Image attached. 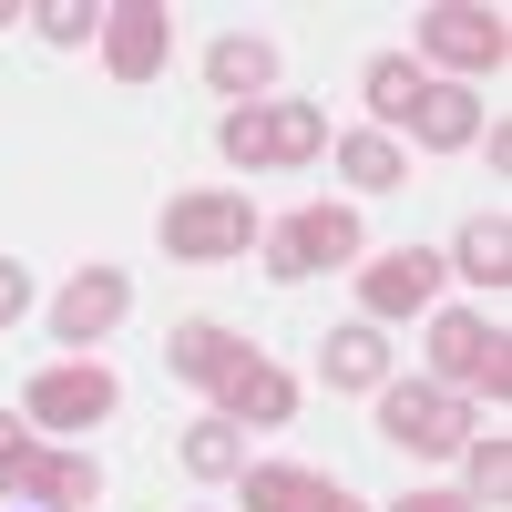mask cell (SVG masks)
Listing matches in <instances>:
<instances>
[{
	"instance_id": "2",
	"label": "cell",
	"mask_w": 512,
	"mask_h": 512,
	"mask_svg": "<svg viewBox=\"0 0 512 512\" xmlns=\"http://www.w3.org/2000/svg\"><path fill=\"white\" fill-rule=\"evenodd\" d=\"M256 246H267V277H328V267H359V216L349 205H297L287 226H256Z\"/></svg>"
},
{
	"instance_id": "23",
	"label": "cell",
	"mask_w": 512,
	"mask_h": 512,
	"mask_svg": "<svg viewBox=\"0 0 512 512\" xmlns=\"http://www.w3.org/2000/svg\"><path fill=\"white\" fill-rule=\"evenodd\" d=\"M31 31L52 41V52H82V41L103 31V11H93V0H41V11H31Z\"/></svg>"
},
{
	"instance_id": "25",
	"label": "cell",
	"mask_w": 512,
	"mask_h": 512,
	"mask_svg": "<svg viewBox=\"0 0 512 512\" xmlns=\"http://www.w3.org/2000/svg\"><path fill=\"white\" fill-rule=\"evenodd\" d=\"M11 318H31V277L11 267V256H0V328H11Z\"/></svg>"
},
{
	"instance_id": "14",
	"label": "cell",
	"mask_w": 512,
	"mask_h": 512,
	"mask_svg": "<svg viewBox=\"0 0 512 512\" xmlns=\"http://www.w3.org/2000/svg\"><path fill=\"white\" fill-rule=\"evenodd\" d=\"M318 369H328V390H390V338H379L369 318L359 328H328Z\"/></svg>"
},
{
	"instance_id": "13",
	"label": "cell",
	"mask_w": 512,
	"mask_h": 512,
	"mask_svg": "<svg viewBox=\"0 0 512 512\" xmlns=\"http://www.w3.org/2000/svg\"><path fill=\"white\" fill-rule=\"evenodd\" d=\"M400 134H420L431 154H461V144H482V103L461 93V82H420V103H410Z\"/></svg>"
},
{
	"instance_id": "24",
	"label": "cell",
	"mask_w": 512,
	"mask_h": 512,
	"mask_svg": "<svg viewBox=\"0 0 512 512\" xmlns=\"http://www.w3.org/2000/svg\"><path fill=\"white\" fill-rule=\"evenodd\" d=\"M461 472H472V502H502V492H512V451H502V431H492V441H461Z\"/></svg>"
},
{
	"instance_id": "3",
	"label": "cell",
	"mask_w": 512,
	"mask_h": 512,
	"mask_svg": "<svg viewBox=\"0 0 512 512\" xmlns=\"http://www.w3.org/2000/svg\"><path fill=\"white\" fill-rule=\"evenodd\" d=\"M246 246H256V205L236 185H205V195L164 205V256H185V267H216V256H246Z\"/></svg>"
},
{
	"instance_id": "17",
	"label": "cell",
	"mask_w": 512,
	"mask_h": 512,
	"mask_svg": "<svg viewBox=\"0 0 512 512\" xmlns=\"http://www.w3.org/2000/svg\"><path fill=\"white\" fill-rule=\"evenodd\" d=\"M420 82H431V72H410L400 52H379V62L359 72V93H369V134H390V144H400V123H410V103H420Z\"/></svg>"
},
{
	"instance_id": "12",
	"label": "cell",
	"mask_w": 512,
	"mask_h": 512,
	"mask_svg": "<svg viewBox=\"0 0 512 512\" xmlns=\"http://www.w3.org/2000/svg\"><path fill=\"white\" fill-rule=\"evenodd\" d=\"M216 400H226L216 420H256V431H277V420L297 410V379H287L277 359H256V349H236V359H226V379H216Z\"/></svg>"
},
{
	"instance_id": "15",
	"label": "cell",
	"mask_w": 512,
	"mask_h": 512,
	"mask_svg": "<svg viewBox=\"0 0 512 512\" xmlns=\"http://www.w3.org/2000/svg\"><path fill=\"white\" fill-rule=\"evenodd\" d=\"M441 277H472V287H512V226L502 216H472V226H461V246L441 256Z\"/></svg>"
},
{
	"instance_id": "18",
	"label": "cell",
	"mask_w": 512,
	"mask_h": 512,
	"mask_svg": "<svg viewBox=\"0 0 512 512\" xmlns=\"http://www.w3.org/2000/svg\"><path fill=\"white\" fill-rule=\"evenodd\" d=\"M246 349V338H226L216 318H185L175 338H164V359H175V379H195V390H216V379H226V359Z\"/></svg>"
},
{
	"instance_id": "22",
	"label": "cell",
	"mask_w": 512,
	"mask_h": 512,
	"mask_svg": "<svg viewBox=\"0 0 512 512\" xmlns=\"http://www.w3.org/2000/svg\"><path fill=\"white\" fill-rule=\"evenodd\" d=\"M41 502H52V512H93L103 502V472L82 451H52V461H41Z\"/></svg>"
},
{
	"instance_id": "7",
	"label": "cell",
	"mask_w": 512,
	"mask_h": 512,
	"mask_svg": "<svg viewBox=\"0 0 512 512\" xmlns=\"http://www.w3.org/2000/svg\"><path fill=\"white\" fill-rule=\"evenodd\" d=\"M164 52H175V11L164 0H113L103 11V72L113 82H154Z\"/></svg>"
},
{
	"instance_id": "6",
	"label": "cell",
	"mask_w": 512,
	"mask_h": 512,
	"mask_svg": "<svg viewBox=\"0 0 512 512\" xmlns=\"http://www.w3.org/2000/svg\"><path fill=\"white\" fill-rule=\"evenodd\" d=\"M420 52L451 62V72H502L512 21H502V11H482V0H441V11H420Z\"/></svg>"
},
{
	"instance_id": "19",
	"label": "cell",
	"mask_w": 512,
	"mask_h": 512,
	"mask_svg": "<svg viewBox=\"0 0 512 512\" xmlns=\"http://www.w3.org/2000/svg\"><path fill=\"white\" fill-rule=\"evenodd\" d=\"M338 175H349L359 195H390V185L410 175V154H400L390 134H338Z\"/></svg>"
},
{
	"instance_id": "26",
	"label": "cell",
	"mask_w": 512,
	"mask_h": 512,
	"mask_svg": "<svg viewBox=\"0 0 512 512\" xmlns=\"http://www.w3.org/2000/svg\"><path fill=\"white\" fill-rule=\"evenodd\" d=\"M390 512H472V492H410V502H390Z\"/></svg>"
},
{
	"instance_id": "16",
	"label": "cell",
	"mask_w": 512,
	"mask_h": 512,
	"mask_svg": "<svg viewBox=\"0 0 512 512\" xmlns=\"http://www.w3.org/2000/svg\"><path fill=\"white\" fill-rule=\"evenodd\" d=\"M205 82H216L226 103H246V93H267V82H277V41H256V31H226L216 52H205Z\"/></svg>"
},
{
	"instance_id": "11",
	"label": "cell",
	"mask_w": 512,
	"mask_h": 512,
	"mask_svg": "<svg viewBox=\"0 0 512 512\" xmlns=\"http://www.w3.org/2000/svg\"><path fill=\"white\" fill-rule=\"evenodd\" d=\"M246 512H369L359 492H338L328 472H297V461H256V472H236Z\"/></svg>"
},
{
	"instance_id": "5",
	"label": "cell",
	"mask_w": 512,
	"mask_h": 512,
	"mask_svg": "<svg viewBox=\"0 0 512 512\" xmlns=\"http://www.w3.org/2000/svg\"><path fill=\"white\" fill-rule=\"evenodd\" d=\"M379 400V441L390 451H461L472 441V410H461L441 379H390V390H369Z\"/></svg>"
},
{
	"instance_id": "20",
	"label": "cell",
	"mask_w": 512,
	"mask_h": 512,
	"mask_svg": "<svg viewBox=\"0 0 512 512\" xmlns=\"http://www.w3.org/2000/svg\"><path fill=\"white\" fill-rule=\"evenodd\" d=\"M185 472H195V482H236V472H246L236 420H195V431H185Z\"/></svg>"
},
{
	"instance_id": "21",
	"label": "cell",
	"mask_w": 512,
	"mask_h": 512,
	"mask_svg": "<svg viewBox=\"0 0 512 512\" xmlns=\"http://www.w3.org/2000/svg\"><path fill=\"white\" fill-rule=\"evenodd\" d=\"M41 461L52 451H41L21 420H0V502H41Z\"/></svg>"
},
{
	"instance_id": "4",
	"label": "cell",
	"mask_w": 512,
	"mask_h": 512,
	"mask_svg": "<svg viewBox=\"0 0 512 512\" xmlns=\"http://www.w3.org/2000/svg\"><path fill=\"white\" fill-rule=\"evenodd\" d=\"M431 369H441L451 400H461V390H492V410L512 400V338H502L492 318H472V308L431 318Z\"/></svg>"
},
{
	"instance_id": "9",
	"label": "cell",
	"mask_w": 512,
	"mask_h": 512,
	"mask_svg": "<svg viewBox=\"0 0 512 512\" xmlns=\"http://www.w3.org/2000/svg\"><path fill=\"white\" fill-rule=\"evenodd\" d=\"M113 369H93V359H62V369H41L31 379V420L41 431H93V420H113Z\"/></svg>"
},
{
	"instance_id": "8",
	"label": "cell",
	"mask_w": 512,
	"mask_h": 512,
	"mask_svg": "<svg viewBox=\"0 0 512 512\" xmlns=\"http://www.w3.org/2000/svg\"><path fill=\"white\" fill-rule=\"evenodd\" d=\"M431 297H441V256H431V246H390V256H369V267H359L369 328H379V318H420Z\"/></svg>"
},
{
	"instance_id": "1",
	"label": "cell",
	"mask_w": 512,
	"mask_h": 512,
	"mask_svg": "<svg viewBox=\"0 0 512 512\" xmlns=\"http://www.w3.org/2000/svg\"><path fill=\"white\" fill-rule=\"evenodd\" d=\"M216 144H226V164H318L328 154V113L318 103H236L226 123H216Z\"/></svg>"
},
{
	"instance_id": "10",
	"label": "cell",
	"mask_w": 512,
	"mask_h": 512,
	"mask_svg": "<svg viewBox=\"0 0 512 512\" xmlns=\"http://www.w3.org/2000/svg\"><path fill=\"white\" fill-rule=\"evenodd\" d=\"M123 308H134L123 267H82V277L52 297V338H62V349H93V338H113V328H123Z\"/></svg>"
}]
</instances>
